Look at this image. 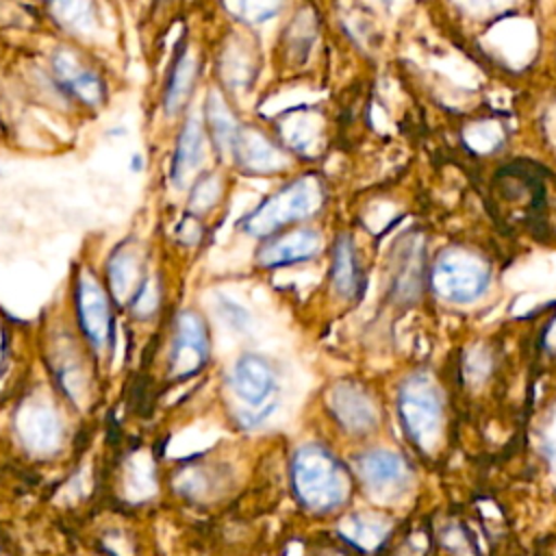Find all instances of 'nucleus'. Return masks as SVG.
<instances>
[{
	"label": "nucleus",
	"mask_w": 556,
	"mask_h": 556,
	"mask_svg": "<svg viewBox=\"0 0 556 556\" xmlns=\"http://www.w3.org/2000/svg\"><path fill=\"white\" fill-rule=\"evenodd\" d=\"M22 85L37 104L78 122L100 117L115 98L113 70L100 52L48 33L24 59Z\"/></svg>",
	"instance_id": "f257e3e1"
},
{
	"label": "nucleus",
	"mask_w": 556,
	"mask_h": 556,
	"mask_svg": "<svg viewBox=\"0 0 556 556\" xmlns=\"http://www.w3.org/2000/svg\"><path fill=\"white\" fill-rule=\"evenodd\" d=\"M208 37V83L243 113H256L269 76L267 48L258 33L202 15Z\"/></svg>",
	"instance_id": "f03ea898"
},
{
	"label": "nucleus",
	"mask_w": 556,
	"mask_h": 556,
	"mask_svg": "<svg viewBox=\"0 0 556 556\" xmlns=\"http://www.w3.org/2000/svg\"><path fill=\"white\" fill-rule=\"evenodd\" d=\"M208 83V37L202 15L187 17L161 70L154 109L165 135L198 104Z\"/></svg>",
	"instance_id": "7ed1b4c3"
},
{
	"label": "nucleus",
	"mask_w": 556,
	"mask_h": 556,
	"mask_svg": "<svg viewBox=\"0 0 556 556\" xmlns=\"http://www.w3.org/2000/svg\"><path fill=\"white\" fill-rule=\"evenodd\" d=\"M328 200V187L319 172L300 169L285 176V180L263 195L239 222L237 228L252 237L265 239L291 226L306 224L317 217Z\"/></svg>",
	"instance_id": "20e7f679"
},
{
	"label": "nucleus",
	"mask_w": 556,
	"mask_h": 556,
	"mask_svg": "<svg viewBox=\"0 0 556 556\" xmlns=\"http://www.w3.org/2000/svg\"><path fill=\"white\" fill-rule=\"evenodd\" d=\"M289 476L295 500L308 513L326 515L348 502L350 476L339 458L319 443H304L293 452Z\"/></svg>",
	"instance_id": "39448f33"
},
{
	"label": "nucleus",
	"mask_w": 556,
	"mask_h": 556,
	"mask_svg": "<svg viewBox=\"0 0 556 556\" xmlns=\"http://www.w3.org/2000/svg\"><path fill=\"white\" fill-rule=\"evenodd\" d=\"M319 37L321 22L317 7L311 0H295L278 22L267 48L271 83L293 80L308 72L319 48Z\"/></svg>",
	"instance_id": "423d86ee"
},
{
	"label": "nucleus",
	"mask_w": 556,
	"mask_h": 556,
	"mask_svg": "<svg viewBox=\"0 0 556 556\" xmlns=\"http://www.w3.org/2000/svg\"><path fill=\"white\" fill-rule=\"evenodd\" d=\"M226 167L245 178H285L298 163L278 141L267 119L258 113H248L235 132Z\"/></svg>",
	"instance_id": "0eeeda50"
},
{
	"label": "nucleus",
	"mask_w": 556,
	"mask_h": 556,
	"mask_svg": "<svg viewBox=\"0 0 556 556\" xmlns=\"http://www.w3.org/2000/svg\"><path fill=\"white\" fill-rule=\"evenodd\" d=\"M443 395L428 374L408 376L397 391V415L404 434L421 452H432L443 434Z\"/></svg>",
	"instance_id": "6e6552de"
},
{
	"label": "nucleus",
	"mask_w": 556,
	"mask_h": 556,
	"mask_svg": "<svg viewBox=\"0 0 556 556\" xmlns=\"http://www.w3.org/2000/svg\"><path fill=\"white\" fill-rule=\"evenodd\" d=\"M489 263L465 248L443 250L428 269V287L450 304H471L489 291Z\"/></svg>",
	"instance_id": "1a4fd4ad"
},
{
	"label": "nucleus",
	"mask_w": 556,
	"mask_h": 556,
	"mask_svg": "<svg viewBox=\"0 0 556 556\" xmlns=\"http://www.w3.org/2000/svg\"><path fill=\"white\" fill-rule=\"evenodd\" d=\"M165 137V180L174 191L185 193L193 178L213 163L198 104Z\"/></svg>",
	"instance_id": "9d476101"
},
{
	"label": "nucleus",
	"mask_w": 556,
	"mask_h": 556,
	"mask_svg": "<svg viewBox=\"0 0 556 556\" xmlns=\"http://www.w3.org/2000/svg\"><path fill=\"white\" fill-rule=\"evenodd\" d=\"M39 13L48 35L76 41L100 54L104 52L109 17L102 0H39Z\"/></svg>",
	"instance_id": "9b49d317"
},
{
	"label": "nucleus",
	"mask_w": 556,
	"mask_h": 556,
	"mask_svg": "<svg viewBox=\"0 0 556 556\" xmlns=\"http://www.w3.org/2000/svg\"><path fill=\"white\" fill-rule=\"evenodd\" d=\"M265 119L298 165L317 161L328 148V119L319 104H293Z\"/></svg>",
	"instance_id": "f8f14e48"
},
{
	"label": "nucleus",
	"mask_w": 556,
	"mask_h": 556,
	"mask_svg": "<svg viewBox=\"0 0 556 556\" xmlns=\"http://www.w3.org/2000/svg\"><path fill=\"white\" fill-rule=\"evenodd\" d=\"M356 473L365 489L384 502L404 497L413 486V471L408 463L393 450L371 447L356 456Z\"/></svg>",
	"instance_id": "ddd939ff"
},
{
	"label": "nucleus",
	"mask_w": 556,
	"mask_h": 556,
	"mask_svg": "<svg viewBox=\"0 0 556 556\" xmlns=\"http://www.w3.org/2000/svg\"><path fill=\"white\" fill-rule=\"evenodd\" d=\"M198 111L208 137L213 163L226 165L235 132L248 113H243L237 104H232L213 83L204 85L200 93Z\"/></svg>",
	"instance_id": "4468645a"
},
{
	"label": "nucleus",
	"mask_w": 556,
	"mask_h": 556,
	"mask_svg": "<svg viewBox=\"0 0 556 556\" xmlns=\"http://www.w3.org/2000/svg\"><path fill=\"white\" fill-rule=\"evenodd\" d=\"M428 280L426 269V252L419 235L402 237L389 263V295L395 304H413L419 300Z\"/></svg>",
	"instance_id": "2eb2a0df"
},
{
	"label": "nucleus",
	"mask_w": 556,
	"mask_h": 556,
	"mask_svg": "<svg viewBox=\"0 0 556 556\" xmlns=\"http://www.w3.org/2000/svg\"><path fill=\"white\" fill-rule=\"evenodd\" d=\"M321 245H324V239L317 228L306 224L291 226L261 239L256 250V263L265 269L291 267V265L315 258Z\"/></svg>",
	"instance_id": "dca6fc26"
},
{
	"label": "nucleus",
	"mask_w": 556,
	"mask_h": 556,
	"mask_svg": "<svg viewBox=\"0 0 556 556\" xmlns=\"http://www.w3.org/2000/svg\"><path fill=\"white\" fill-rule=\"evenodd\" d=\"M293 2L295 0H208L204 15L261 35L267 26H278Z\"/></svg>",
	"instance_id": "f3484780"
},
{
	"label": "nucleus",
	"mask_w": 556,
	"mask_h": 556,
	"mask_svg": "<svg viewBox=\"0 0 556 556\" xmlns=\"http://www.w3.org/2000/svg\"><path fill=\"white\" fill-rule=\"evenodd\" d=\"M76 317L83 334L96 350H104L113 337V315L104 289L83 274L76 282Z\"/></svg>",
	"instance_id": "a211bd4d"
},
{
	"label": "nucleus",
	"mask_w": 556,
	"mask_h": 556,
	"mask_svg": "<svg viewBox=\"0 0 556 556\" xmlns=\"http://www.w3.org/2000/svg\"><path fill=\"white\" fill-rule=\"evenodd\" d=\"M208 358V330L204 319L193 311H182L176 317V330L172 341V374L178 378L191 376Z\"/></svg>",
	"instance_id": "6ab92c4d"
},
{
	"label": "nucleus",
	"mask_w": 556,
	"mask_h": 556,
	"mask_svg": "<svg viewBox=\"0 0 556 556\" xmlns=\"http://www.w3.org/2000/svg\"><path fill=\"white\" fill-rule=\"evenodd\" d=\"M330 410L337 424L350 434H367L378 426L374 400L352 382H341L330 391Z\"/></svg>",
	"instance_id": "aec40b11"
},
{
	"label": "nucleus",
	"mask_w": 556,
	"mask_h": 556,
	"mask_svg": "<svg viewBox=\"0 0 556 556\" xmlns=\"http://www.w3.org/2000/svg\"><path fill=\"white\" fill-rule=\"evenodd\" d=\"M232 389L248 406H263L276 391V374L258 354H243L232 369Z\"/></svg>",
	"instance_id": "412c9836"
},
{
	"label": "nucleus",
	"mask_w": 556,
	"mask_h": 556,
	"mask_svg": "<svg viewBox=\"0 0 556 556\" xmlns=\"http://www.w3.org/2000/svg\"><path fill=\"white\" fill-rule=\"evenodd\" d=\"M330 278L334 291L345 300H358L365 289V274L358 263L354 239L348 232H341L332 243Z\"/></svg>",
	"instance_id": "4be33fe9"
},
{
	"label": "nucleus",
	"mask_w": 556,
	"mask_h": 556,
	"mask_svg": "<svg viewBox=\"0 0 556 556\" xmlns=\"http://www.w3.org/2000/svg\"><path fill=\"white\" fill-rule=\"evenodd\" d=\"M230 176L235 174L226 165L217 163H211L206 169H202L185 191L187 211L198 217H206L226 198Z\"/></svg>",
	"instance_id": "5701e85b"
},
{
	"label": "nucleus",
	"mask_w": 556,
	"mask_h": 556,
	"mask_svg": "<svg viewBox=\"0 0 556 556\" xmlns=\"http://www.w3.org/2000/svg\"><path fill=\"white\" fill-rule=\"evenodd\" d=\"M17 430L26 441V445L35 452L54 450L61 437L59 417L50 406H43V404L24 406L17 417Z\"/></svg>",
	"instance_id": "b1692460"
},
{
	"label": "nucleus",
	"mask_w": 556,
	"mask_h": 556,
	"mask_svg": "<svg viewBox=\"0 0 556 556\" xmlns=\"http://www.w3.org/2000/svg\"><path fill=\"white\" fill-rule=\"evenodd\" d=\"M106 278H109V287L111 293L117 302H130V298L135 295V291L141 287V282L146 280V274L141 271V263L139 256L132 248L119 245L106 263Z\"/></svg>",
	"instance_id": "393cba45"
},
{
	"label": "nucleus",
	"mask_w": 556,
	"mask_h": 556,
	"mask_svg": "<svg viewBox=\"0 0 556 556\" xmlns=\"http://www.w3.org/2000/svg\"><path fill=\"white\" fill-rule=\"evenodd\" d=\"M339 532L361 549H376L384 541L389 523L374 515H352L341 523Z\"/></svg>",
	"instance_id": "a878e982"
},
{
	"label": "nucleus",
	"mask_w": 556,
	"mask_h": 556,
	"mask_svg": "<svg viewBox=\"0 0 556 556\" xmlns=\"http://www.w3.org/2000/svg\"><path fill=\"white\" fill-rule=\"evenodd\" d=\"M219 311H222V317L232 326V328H237V330H245L248 326H250V313L241 306V304H237V302H232L230 298H219Z\"/></svg>",
	"instance_id": "bb28decb"
},
{
	"label": "nucleus",
	"mask_w": 556,
	"mask_h": 556,
	"mask_svg": "<svg viewBox=\"0 0 556 556\" xmlns=\"http://www.w3.org/2000/svg\"><path fill=\"white\" fill-rule=\"evenodd\" d=\"M182 4H185L187 17H198V15H204V13H206L208 0H182Z\"/></svg>",
	"instance_id": "cd10ccee"
},
{
	"label": "nucleus",
	"mask_w": 556,
	"mask_h": 556,
	"mask_svg": "<svg viewBox=\"0 0 556 556\" xmlns=\"http://www.w3.org/2000/svg\"><path fill=\"white\" fill-rule=\"evenodd\" d=\"M9 141H11V128L4 117V109H2V100H0V148L9 146Z\"/></svg>",
	"instance_id": "c85d7f7f"
},
{
	"label": "nucleus",
	"mask_w": 556,
	"mask_h": 556,
	"mask_svg": "<svg viewBox=\"0 0 556 556\" xmlns=\"http://www.w3.org/2000/svg\"><path fill=\"white\" fill-rule=\"evenodd\" d=\"M545 447H547V454H549V463H552V465H554V469H556V424L549 428V434H547Z\"/></svg>",
	"instance_id": "c756f323"
},
{
	"label": "nucleus",
	"mask_w": 556,
	"mask_h": 556,
	"mask_svg": "<svg viewBox=\"0 0 556 556\" xmlns=\"http://www.w3.org/2000/svg\"><path fill=\"white\" fill-rule=\"evenodd\" d=\"M143 167H146V156H143L141 152H135V154L130 156V161H128V169H130L132 174H141Z\"/></svg>",
	"instance_id": "7c9ffc66"
},
{
	"label": "nucleus",
	"mask_w": 556,
	"mask_h": 556,
	"mask_svg": "<svg viewBox=\"0 0 556 556\" xmlns=\"http://www.w3.org/2000/svg\"><path fill=\"white\" fill-rule=\"evenodd\" d=\"M471 9H493L497 4H502L504 0H465Z\"/></svg>",
	"instance_id": "2f4dec72"
},
{
	"label": "nucleus",
	"mask_w": 556,
	"mask_h": 556,
	"mask_svg": "<svg viewBox=\"0 0 556 556\" xmlns=\"http://www.w3.org/2000/svg\"><path fill=\"white\" fill-rule=\"evenodd\" d=\"M376 2H378V4H384V7H389L393 0H376Z\"/></svg>",
	"instance_id": "473e14b6"
}]
</instances>
